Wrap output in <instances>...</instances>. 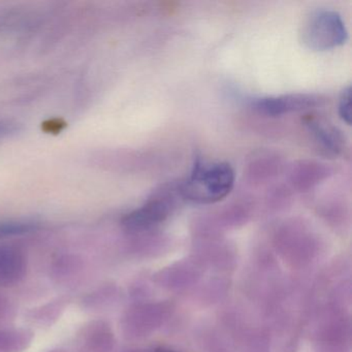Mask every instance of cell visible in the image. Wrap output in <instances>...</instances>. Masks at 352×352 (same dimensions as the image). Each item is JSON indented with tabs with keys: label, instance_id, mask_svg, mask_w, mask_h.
Returning <instances> with one entry per match:
<instances>
[{
	"label": "cell",
	"instance_id": "6da1fadb",
	"mask_svg": "<svg viewBox=\"0 0 352 352\" xmlns=\"http://www.w3.org/2000/svg\"><path fill=\"white\" fill-rule=\"evenodd\" d=\"M234 172L226 162H197L190 176L178 185L181 199L197 204L221 201L234 188Z\"/></svg>",
	"mask_w": 352,
	"mask_h": 352
},
{
	"label": "cell",
	"instance_id": "7a4b0ae2",
	"mask_svg": "<svg viewBox=\"0 0 352 352\" xmlns=\"http://www.w3.org/2000/svg\"><path fill=\"white\" fill-rule=\"evenodd\" d=\"M347 38L345 22L331 10L315 12L302 28V42L311 50H331L345 44Z\"/></svg>",
	"mask_w": 352,
	"mask_h": 352
},
{
	"label": "cell",
	"instance_id": "3957f363",
	"mask_svg": "<svg viewBox=\"0 0 352 352\" xmlns=\"http://www.w3.org/2000/svg\"><path fill=\"white\" fill-rule=\"evenodd\" d=\"M180 197L178 185L164 187L150 197L139 209L123 217L122 226L133 232H142L156 228L166 221L177 207Z\"/></svg>",
	"mask_w": 352,
	"mask_h": 352
},
{
	"label": "cell",
	"instance_id": "277c9868",
	"mask_svg": "<svg viewBox=\"0 0 352 352\" xmlns=\"http://www.w3.org/2000/svg\"><path fill=\"white\" fill-rule=\"evenodd\" d=\"M320 102V98L313 94H296L256 98L253 100L251 107L259 114L279 117L290 113L309 110L318 106Z\"/></svg>",
	"mask_w": 352,
	"mask_h": 352
},
{
	"label": "cell",
	"instance_id": "5b68a950",
	"mask_svg": "<svg viewBox=\"0 0 352 352\" xmlns=\"http://www.w3.org/2000/svg\"><path fill=\"white\" fill-rule=\"evenodd\" d=\"M28 273V258L19 249L9 245L0 246V286L20 283Z\"/></svg>",
	"mask_w": 352,
	"mask_h": 352
},
{
	"label": "cell",
	"instance_id": "8992f818",
	"mask_svg": "<svg viewBox=\"0 0 352 352\" xmlns=\"http://www.w3.org/2000/svg\"><path fill=\"white\" fill-rule=\"evenodd\" d=\"M331 170L327 164L315 162H300L289 172L290 184L300 191H307L329 178Z\"/></svg>",
	"mask_w": 352,
	"mask_h": 352
},
{
	"label": "cell",
	"instance_id": "52a82bcc",
	"mask_svg": "<svg viewBox=\"0 0 352 352\" xmlns=\"http://www.w3.org/2000/svg\"><path fill=\"white\" fill-rule=\"evenodd\" d=\"M307 124L315 141L322 150L333 155H338L343 151V137L337 129L318 120L309 121Z\"/></svg>",
	"mask_w": 352,
	"mask_h": 352
},
{
	"label": "cell",
	"instance_id": "ba28073f",
	"mask_svg": "<svg viewBox=\"0 0 352 352\" xmlns=\"http://www.w3.org/2000/svg\"><path fill=\"white\" fill-rule=\"evenodd\" d=\"M34 340V333L22 327L0 329V352H24Z\"/></svg>",
	"mask_w": 352,
	"mask_h": 352
},
{
	"label": "cell",
	"instance_id": "9c48e42d",
	"mask_svg": "<svg viewBox=\"0 0 352 352\" xmlns=\"http://www.w3.org/2000/svg\"><path fill=\"white\" fill-rule=\"evenodd\" d=\"M281 168L279 157L272 154H261L252 160L248 166V176L251 181H263L277 175Z\"/></svg>",
	"mask_w": 352,
	"mask_h": 352
},
{
	"label": "cell",
	"instance_id": "30bf717a",
	"mask_svg": "<svg viewBox=\"0 0 352 352\" xmlns=\"http://www.w3.org/2000/svg\"><path fill=\"white\" fill-rule=\"evenodd\" d=\"M86 344L91 352H108L113 345V336L110 329L102 323L90 325L86 333Z\"/></svg>",
	"mask_w": 352,
	"mask_h": 352
},
{
	"label": "cell",
	"instance_id": "8fae6325",
	"mask_svg": "<svg viewBox=\"0 0 352 352\" xmlns=\"http://www.w3.org/2000/svg\"><path fill=\"white\" fill-rule=\"evenodd\" d=\"M38 230V224L26 220H0V239L20 236Z\"/></svg>",
	"mask_w": 352,
	"mask_h": 352
},
{
	"label": "cell",
	"instance_id": "7c38bea8",
	"mask_svg": "<svg viewBox=\"0 0 352 352\" xmlns=\"http://www.w3.org/2000/svg\"><path fill=\"white\" fill-rule=\"evenodd\" d=\"M338 111H339L340 118H341L344 122L350 125V123H351V88H350V86H348V87L342 92Z\"/></svg>",
	"mask_w": 352,
	"mask_h": 352
},
{
	"label": "cell",
	"instance_id": "4fadbf2b",
	"mask_svg": "<svg viewBox=\"0 0 352 352\" xmlns=\"http://www.w3.org/2000/svg\"><path fill=\"white\" fill-rule=\"evenodd\" d=\"M15 131V125L11 124V123L0 122V139L12 135Z\"/></svg>",
	"mask_w": 352,
	"mask_h": 352
},
{
	"label": "cell",
	"instance_id": "5bb4252c",
	"mask_svg": "<svg viewBox=\"0 0 352 352\" xmlns=\"http://www.w3.org/2000/svg\"><path fill=\"white\" fill-rule=\"evenodd\" d=\"M51 352H63V351H60V350H57V351H51Z\"/></svg>",
	"mask_w": 352,
	"mask_h": 352
},
{
	"label": "cell",
	"instance_id": "9a60e30c",
	"mask_svg": "<svg viewBox=\"0 0 352 352\" xmlns=\"http://www.w3.org/2000/svg\"><path fill=\"white\" fill-rule=\"evenodd\" d=\"M160 352H174V351H160Z\"/></svg>",
	"mask_w": 352,
	"mask_h": 352
}]
</instances>
